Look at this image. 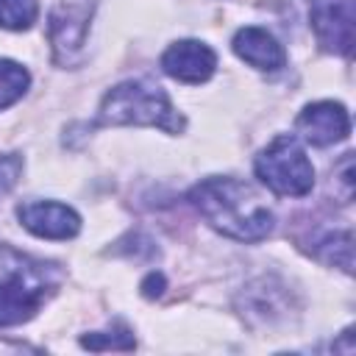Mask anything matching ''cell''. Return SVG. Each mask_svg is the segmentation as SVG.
Segmentation results:
<instances>
[{
  "label": "cell",
  "instance_id": "obj_12",
  "mask_svg": "<svg viewBox=\"0 0 356 356\" xmlns=\"http://www.w3.org/2000/svg\"><path fill=\"white\" fill-rule=\"evenodd\" d=\"M31 86V75L22 64L11 58H0V111L14 106Z\"/></svg>",
  "mask_w": 356,
  "mask_h": 356
},
{
  "label": "cell",
  "instance_id": "obj_4",
  "mask_svg": "<svg viewBox=\"0 0 356 356\" xmlns=\"http://www.w3.org/2000/svg\"><path fill=\"white\" fill-rule=\"evenodd\" d=\"M256 178L275 195L303 197L314 186V167L292 134H278L253 161Z\"/></svg>",
  "mask_w": 356,
  "mask_h": 356
},
{
  "label": "cell",
  "instance_id": "obj_14",
  "mask_svg": "<svg viewBox=\"0 0 356 356\" xmlns=\"http://www.w3.org/2000/svg\"><path fill=\"white\" fill-rule=\"evenodd\" d=\"M81 345L89 348V350H134L136 348V339L128 328L122 331H95V334H86L81 337Z\"/></svg>",
  "mask_w": 356,
  "mask_h": 356
},
{
  "label": "cell",
  "instance_id": "obj_13",
  "mask_svg": "<svg viewBox=\"0 0 356 356\" xmlns=\"http://www.w3.org/2000/svg\"><path fill=\"white\" fill-rule=\"evenodd\" d=\"M36 14V0H0V28L6 31H28Z\"/></svg>",
  "mask_w": 356,
  "mask_h": 356
},
{
  "label": "cell",
  "instance_id": "obj_2",
  "mask_svg": "<svg viewBox=\"0 0 356 356\" xmlns=\"http://www.w3.org/2000/svg\"><path fill=\"white\" fill-rule=\"evenodd\" d=\"M61 270L11 245H0V328L22 325L56 295Z\"/></svg>",
  "mask_w": 356,
  "mask_h": 356
},
{
  "label": "cell",
  "instance_id": "obj_1",
  "mask_svg": "<svg viewBox=\"0 0 356 356\" xmlns=\"http://www.w3.org/2000/svg\"><path fill=\"white\" fill-rule=\"evenodd\" d=\"M189 203L214 231L236 242L267 239L275 228L273 209L259 197V192L231 175L203 178L189 189Z\"/></svg>",
  "mask_w": 356,
  "mask_h": 356
},
{
  "label": "cell",
  "instance_id": "obj_6",
  "mask_svg": "<svg viewBox=\"0 0 356 356\" xmlns=\"http://www.w3.org/2000/svg\"><path fill=\"white\" fill-rule=\"evenodd\" d=\"M353 0H312V28L323 50L350 56L353 50Z\"/></svg>",
  "mask_w": 356,
  "mask_h": 356
},
{
  "label": "cell",
  "instance_id": "obj_9",
  "mask_svg": "<svg viewBox=\"0 0 356 356\" xmlns=\"http://www.w3.org/2000/svg\"><path fill=\"white\" fill-rule=\"evenodd\" d=\"M161 70L181 83H203L217 70V56L206 42L181 39L161 53Z\"/></svg>",
  "mask_w": 356,
  "mask_h": 356
},
{
  "label": "cell",
  "instance_id": "obj_16",
  "mask_svg": "<svg viewBox=\"0 0 356 356\" xmlns=\"http://www.w3.org/2000/svg\"><path fill=\"white\" fill-rule=\"evenodd\" d=\"M164 292V275L161 273H147V278L142 281V295L145 298H159Z\"/></svg>",
  "mask_w": 356,
  "mask_h": 356
},
{
  "label": "cell",
  "instance_id": "obj_5",
  "mask_svg": "<svg viewBox=\"0 0 356 356\" xmlns=\"http://www.w3.org/2000/svg\"><path fill=\"white\" fill-rule=\"evenodd\" d=\"M92 3L81 0H61L53 6L47 17V36L53 44V58L61 67H70L78 61L86 33H89V19H92Z\"/></svg>",
  "mask_w": 356,
  "mask_h": 356
},
{
  "label": "cell",
  "instance_id": "obj_11",
  "mask_svg": "<svg viewBox=\"0 0 356 356\" xmlns=\"http://www.w3.org/2000/svg\"><path fill=\"white\" fill-rule=\"evenodd\" d=\"M312 253L334 267H342L345 273L353 270V236L350 231H325L323 236L314 239Z\"/></svg>",
  "mask_w": 356,
  "mask_h": 356
},
{
  "label": "cell",
  "instance_id": "obj_10",
  "mask_svg": "<svg viewBox=\"0 0 356 356\" xmlns=\"http://www.w3.org/2000/svg\"><path fill=\"white\" fill-rule=\"evenodd\" d=\"M231 47L245 64H250L253 70H261V72H278L286 64V53L278 44V39L270 31L256 28V25L239 28L234 33Z\"/></svg>",
  "mask_w": 356,
  "mask_h": 356
},
{
  "label": "cell",
  "instance_id": "obj_7",
  "mask_svg": "<svg viewBox=\"0 0 356 356\" xmlns=\"http://www.w3.org/2000/svg\"><path fill=\"white\" fill-rule=\"evenodd\" d=\"M295 131L303 142H309L314 147H328L334 142H342L350 134V114L342 103L317 100V103H309L298 114Z\"/></svg>",
  "mask_w": 356,
  "mask_h": 356
},
{
  "label": "cell",
  "instance_id": "obj_15",
  "mask_svg": "<svg viewBox=\"0 0 356 356\" xmlns=\"http://www.w3.org/2000/svg\"><path fill=\"white\" fill-rule=\"evenodd\" d=\"M22 175V159L17 153H0V195L14 189Z\"/></svg>",
  "mask_w": 356,
  "mask_h": 356
},
{
  "label": "cell",
  "instance_id": "obj_8",
  "mask_svg": "<svg viewBox=\"0 0 356 356\" xmlns=\"http://www.w3.org/2000/svg\"><path fill=\"white\" fill-rule=\"evenodd\" d=\"M17 220L42 239H72L81 231L78 211L58 200H25L17 206Z\"/></svg>",
  "mask_w": 356,
  "mask_h": 356
},
{
  "label": "cell",
  "instance_id": "obj_3",
  "mask_svg": "<svg viewBox=\"0 0 356 356\" xmlns=\"http://www.w3.org/2000/svg\"><path fill=\"white\" fill-rule=\"evenodd\" d=\"M95 125H147L167 134H181L184 117L161 86L147 81H122L103 95Z\"/></svg>",
  "mask_w": 356,
  "mask_h": 356
}]
</instances>
